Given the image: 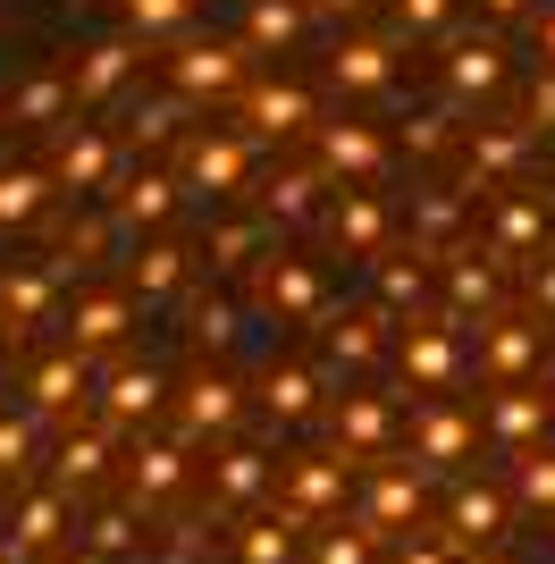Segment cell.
Segmentation results:
<instances>
[{"label":"cell","mask_w":555,"mask_h":564,"mask_svg":"<svg viewBox=\"0 0 555 564\" xmlns=\"http://www.w3.org/2000/svg\"><path fill=\"white\" fill-rule=\"evenodd\" d=\"M303 9H312V18H337V25H353L370 9V0H303Z\"/></svg>","instance_id":"cell-56"},{"label":"cell","mask_w":555,"mask_h":564,"mask_svg":"<svg viewBox=\"0 0 555 564\" xmlns=\"http://www.w3.org/2000/svg\"><path fill=\"white\" fill-rule=\"evenodd\" d=\"M328 85H337V94H379V85H395V43L388 34H346L337 59H328Z\"/></svg>","instance_id":"cell-27"},{"label":"cell","mask_w":555,"mask_h":564,"mask_svg":"<svg viewBox=\"0 0 555 564\" xmlns=\"http://www.w3.org/2000/svg\"><path fill=\"white\" fill-rule=\"evenodd\" d=\"M388 346H395V321H388L379 304L346 312V321H328V371H337V379H362Z\"/></svg>","instance_id":"cell-22"},{"label":"cell","mask_w":555,"mask_h":564,"mask_svg":"<svg viewBox=\"0 0 555 564\" xmlns=\"http://www.w3.org/2000/svg\"><path fill=\"white\" fill-rule=\"evenodd\" d=\"M0 118H9V127H34V135H51V127H59V118H76V101H68V76H59V68H43V76H25L18 94L0 101Z\"/></svg>","instance_id":"cell-33"},{"label":"cell","mask_w":555,"mask_h":564,"mask_svg":"<svg viewBox=\"0 0 555 564\" xmlns=\"http://www.w3.org/2000/svg\"><path fill=\"white\" fill-rule=\"evenodd\" d=\"M236 110H244V135L253 143L312 135V94L286 85V76H244V85H236Z\"/></svg>","instance_id":"cell-10"},{"label":"cell","mask_w":555,"mask_h":564,"mask_svg":"<svg viewBox=\"0 0 555 564\" xmlns=\"http://www.w3.org/2000/svg\"><path fill=\"white\" fill-rule=\"evenodd\" d=\"M497 295H505V270H488L480 253H446V321H455V329L471 321V312L488 321Z\"/></svg>","instance_id":"cell-30"},{"label":"cell","mask_w":555,"mask_h":564,"mask_svg":"<svg viewBox=\"0 0 555 564\" xmlns=\"http://www.w3.org/2000/svg\"><path fill=\"white\" fill-rule=\"evenodd\" d=\"M370 547H379V540H362V531H346V522H337V531H320V540H312V564H370Z\"/></svg>","instance_id":"cell-50"},{"label":"cell","mask_w":555,"mask_h":564,"mask_svg":"<svg viewBox=\"0 0 555 564\" xmlns=\"http://www.w3.org/2000/svg\"><path fill=\"white\" fill-rule=\"evenodd\" d=\"M328 438H337V455H346V464L388 455V447H395V404L379 397V388H346V397L328 404Z\"/></svg>","instance_id":"cell-15"},{"label":"cell","mask_w":555,"mask_h":564,"mask_svg":"<svg viewBox=\"0 0 555 564\" xmlns=\"http://www.w3.org/2000/svg\"><path fill=\"white\" fill-rule=\"evenodd\" d=\"M547 422H555V388H547Z\"/></svg>","instance_id":"cell-59"},{"label":"cell","mask_w":555,"mask_h":564,"mask_svg":"<svg viewBox=\"0 0 555 564\" xmlns=\"http://www.w3.org/2000/svg\"><path fill=\"white\" fill-rule=\"evenodd\" d=\"M404 152H413V161H446V152H463V118L455 110H421L413 127H404Z\"/></svg>","instance_id":"cell-44"},{"label":"cell","mask_w":555,"mask_h":564,"mask_svg":"<svg viewBox=\"0 0 555 564\" xmlns=\"http://www.w3.org/2000/svg\"><path fill=\"white\" fill-rule=\"evenodd\" d=\"M320 304H328V286H320L312 261L278 253V245L253 261V321H312Z\"/></svg>","instance_id":"cell-6"},{"label":"cell","mask_w":555,"mask_h":564,"mask_svg":"<svg viewBox=\"0 0 555 564\" xmlns=\"http://www.w3.org/2000/svg\"><path fill=\"white\" fill-rule=\"evenodd\" d=\"M161 404H168V371L161 362H118V371L101 379V422L110 430H143Z\"/></svg>","instance_id":"cell-20"},{"label":"cell","mask_w":555,"mask_h":564,"mask_svg":"<svg viewBox=\"0 0 555 564\" xmlns=\"http://www.w3.org/2000/svg\"><path fill=\"white\" fill-rule=\"evenodd\" d=\"M303 25H312L303 0H244V34H236V43L253 51V59H261V51H295Z\"/></svg>","instance_id":"cell-34"},{"label":"cell","mask_w":555,"mask_h":564,"mask_svg":"<svg viewBox=\"0 0 555 564\" xmlns=\"http://www.w3.org/2000/svg\"><path fill=\"white\" fill-rule=\"evenodd\" d=\"M463 0H395V43H413V34H438V25H455Z\"/></svg>","instance_id":"cell-49"},{"label":"cell","mask_w":555,"mask_h":564,"mask_svg":"<svg viewBox=\"0 0 555 564\" xmlns=\"http://www.w3.org/2000/svg\"><path fill=\"white\" fill-rule=\"evenodd\" d=\"M312 169H320L328 186L337 177H379L388 169V135L362 127V118H312Z\"/></svg>","instance_id":"cell-11"},{"label":"cell","mask_w":555,"mask_h":564,"mask_svg":"<svg viewBox=\"0 0 555 564\" xmlns=\"http://www.w3.org/2000/svg\"><path fill=\"white\" fill-rule=\"evenodd\" d=\"M168 397H177V438H185V447L228 438V430L244 422V379H236V371H210V362L194 379H177Z\"/></svg>","instance_id":"cell-4"},{"label":"cell","mask_w":555,"mask_h":564,"mask_svg":"<svg viewBox=\"0 0 555 564\" xmlns=\"http://www.w3.org/2000/svg\"><path fill=\"white\" fill-rule=\"evenodd\" d=\"M531 43L547 51V68H555V0H538V9H531Z\"/></svg>","instance_id":"cell-55"},{"label":"cell","mask_w":555,"mask_h":564,"mask_svg":"<svg viewBox=\"0 0 555 564\" xmlns=\"http://www.w3.org/2000/svg\"><path fill=\"white\" fill-rule=\"evenodd\" d=\"M388 354H395V371H404V388H429V397L471 371V337H463L446 312L438 321H404V337H395Z\"/></svg>","instance_id":"cell-1"},{"label":"cell","mask_w":555,"mask_h":564,"mask_svg":"<svg viewBox=\"0 0 555 564\" xmlns=\"http://www.w3.org/2000/svg\"><path fill=\"white\" fill-rule=\"evenodd\" d=\"M85 397H92V362H85L76 346L43 354V362H34V379H25V413H34V422H68Z\"/></svg>","instance_id":"cell-18"},{"label":"cell","mask_w":555,"mask_h":564,"mask_svg":"<svg viewBox=\"0 0 555 564\" xmlns=\"http://www.w3.org/2000/svg\"><path fill=\"white\" fill-rule=\"evenodd\" d=\"M270 497H278V514L295 522V531L346 514V455H286L278 480H270Z\"/></svg>","instance_id":"cell-2"},{"label":"cell","mask_w":555,"mask_h":564,"mask_svg":"<svg viewBox=\"0 0 555 564\" xmlns=\"http://www.w3.org/2000/svg\"><path fill=\"white\" fill-rule=\"evenodd\" d=\"M455 228H463V186H429L421 194V253H446Z\"/></svg>","instance_id":"cell-45"},{"label":"cell","mask_w":555,"mask_h":564,"mask_svg":"<svg viewBox=\"0 0 555 564\" xmlns=\"http://www.w3.org/2000/svg\"><path fill=\"white\" fill-rule=\"evenodd\" d=\"M135 68H143V43H135V34H101V43H85L59 76H68V101H76V110H101V101H118L127 85H135Z\"/></svg>","instance_id":"cell-7"},{"label":"cell","mask_w":555,"mask_h":564,"mask_svg":"<svg viewBox=\"0 0 555 564\" xmlns=\"http://www.w3.org/2000/svg\"><path fill=\"white\" fill-rule=\"evenodd\" d=\"M513 506L538 514V522H555V447H547V438L513 455Z\"/></svg>","instance_id":"cell-39"},{"label":"cell","mask_w":555,"mask_h":564,"mask_svg":"<svg viewBox=\"0 0 555 564\" xmlns=\"http://www.w3.org/2000/svg\"><path fill=\"white\" fill-rule=\"evenodd\" d=\"M531 9L538 0H480V25L488 34H513V25H531Z\"/></svg>","instance_id":"cell-53"},{"label":"cell","mask_w":555,"mask_h":564,"mask_svg":"<svg viewBox=\"0 0 555 564\" xmlns=\"http://www.w3.org/2000/svg\"><path fill=\"white\" fill-rule=\"evenodd\" d=\"M471 564H522V556H497V547H480V556H471Z\"/></svg>","instance_id":"cell-57"},{"label":"cell","mask_w":555,"mask_h":564,"mask_svg":"<svg viewBox=\"0 0 555 564\" xmlns=\"http://www.w3.org/2000/svg\"><path fill=\"white\" fill-rule=\"evenodd\" d=\"M505 34H463L455 51L438 59V85H446V101H488V94H505Z\"/></svg>","instance_id":"cell-16"},{"label":"cell","mask_w":555,"mask_h":564,"mask_svg":"<svg viewBox=\"0 0 555 564\" xmlns=\"http://www.w3.org/2000/svg\"><path fill=\"white\" fill-rule=\"evenodd\" d=\"M135 514L143 506H101V514L85 522V564H118L127 547H135Z\"/></svg>","instance_id":"cell-42"},{"label":"cell","mask_w":555,"mask_h":564,"mask_svg":"<svg viewBox=\"0 0 555 564\" xmlns=\"http://www.w3.org/2000/svg\"><path fill=\"white\" fill-rule=\"evenodd\" d=\"M194 337H203V354H228L236 337H244V304H228V295H210V304L194 312Z\"/></svg>","instance_id":"cell-47"},{"label":"cell","mask_w":555,"mask_h":564,"mask_svg":"<svg viewBox=\"0 0 555 564\" xmlns=\"http://www.w3.org/2000/svg\"><path fill=\"white\" fill-rule=\"evenodd\" d=\"M236 564H295V522H244L236 531Z\"/></svg>","instance_id":"cell-43"},{"label":"cell","mask_w":555,"mask_h":564,"mask_svg":"<svg viewBox=\"0 0 555 564\" xmlns=\"http://www.w3.org/2000/svg\"><path fill=\"white\" fill-rule=\"evenodd\" d=\"M538 143H555V68H538L531 76V118H522Z\"/></svg>","instance_id":"cell-51"},{"label":"cell","mask_w":555,"mask_h":564,"mask_svg":"<svg viewBox=\"0 0 555 564\" xmlns=\"http://www.w3.org/2000/svg\"><path fill=\"white\" fill-rule=\"evenodd\" d=\"M51 194H68V203H85V194L110 186V135L101 127H76V118H59L51 127V161H43Z\"/></svg>","instance_id":"cell-9"},{"label":"cell","mask_w":555,"mask_h":564,"mask_svg":"<svg viewBox=\"0 0 555 564\" xmlns=\"http://www.w3.org/2000/svg\"><path fill=\"white\" fill-rule=\"evenodd\" d=\"M261 253H270V219H219L210 228V261L219 270H253Z\"/></svg>","instance_id":"cell-41"},{"label":"cell","mask_w":555,"mask_h":564,"mask_svg":"<svg viewBox=\"0 0 555 564\" xmlns=\"http://www.w3.org/2000/svg\"><path fill=\"white\" fill-rule=\"evenodd\" d=\"M244 169H253V135H185V152H177V186L219 203V194L244 186Z\"/></svg>","instance_id":"cell-14"},{"label":"cell","mask_w":555,"mask_h":564,"mask_svg":"<svg viewBox=\"0 0 555 564\" xmlns=\"http://www.w3.org/2000/svg\"><path fill=\"white\" fill-rule=\"evenodd\" d=\"M253 212L270 219V228H312V219L328 212V177L312 161H295V169H278L270 186L253 194Z\"/></svg>","instance_id":"cell-21"},{"label":"cell","mask_w":555,"mask_h":564,"mask_svg":"<svg viewBox=\"0 0 555 564\" xmlns=\"http://www.w3.org/2000/svg\"><path fill=\"white\" fill-rule=\"evenodd\" d=\"M505 531H513V497L497 489V480H471V471H463L455 497H446L438 540L455 547V556H480V547H505Z\"/></svg>","instance_id":"cell-3"},{"label":"cell","mask_w":555,"mask_h":564,"mask_svg":"<svg viewBox=\"0 0 555 564\" xmlns=\"http://www.w3.org/2000/svg\"><path fill=\"white\" fill-rule=\"evenodd\" d=\"M59 194H51L43 161H18V169H0V228H34V219L51 212Z\"/></svg>","instance_id":"cell-37"},{"label":"cell","mask_w":555,"mask_h":564,"mask_svg":"<svg viewBox=\"0 0 555 564\" xmlns=\"http://www.w3.org/2000/svg\"><path fill=\"white\" fill-rule=\"evenodd\" d=\"M320 219H328V236H337V253H353V261H370L388 245V228H395V212L379 194H346V203H328Z\"/></svg>","instance_id":"cell-29"},{"label":"cell","mask_w":555,"mask_h":564,"mask_svg":"<svg viewBox=\"0 0 555 564\" xmlns=\"http://www.w3.org/2000/svg\"><path fill=\"white\" fill-rule=\"evenodd\" d=\"M127 329H135V295H118V286H92V295H76V312H68V346H76V354L118 346Z\"/></svg>","instance_id":"cell-28"},{"label":"cell","mask_w":555,"mask_h":564,"mask_svg":"<svg viewBox=\"0 0 555 564\" xmlns=\"http://www.w3.org/2000/svg\"><path fill=\"white\" fill-rule=\"evenodd\" d=\"M261 413H270L278 430L320 422V379L303 371V362H270V371H261Z\"/></svg>","instance_id":"cell-32"},{"label":"cell","mask_w":555,"mask_h":564,"mask_svg":"<svg viewBox=\"0 0 555 564\" xmlns=\"http://www.w3.org/2000/svg\"><path fill=\"white\" fill-rule=\"evenodd\" d=\"M538 236H547V194L513 186L505 203H497V219H488V261H531Z\"/></svg>","instance_id":"cell-25"},{"label":"cell","mask_w":555,"mask_h":564,"mask_svg":"<svg viewBox=\"0 0 555 564\" xmlns=\"http://www.w3.org/2000/svg\"><path fill=\"white\" fill-rule=\"evenodd\" d=\"M270 480H278V464L261 447H219L210 455V497H219V506H261Z\"/></svg>","instance_id":"cell-31"},{"label":"cell","mask_w":555,"mask_h":564,"mask_svg":"<svg viewBox=\"0 0 555 564\" xmlns=\"http://www.w3.org/2000/svg\"><path fill=\"white\" fill-rule=\"evenodd\" d=\"M177 489H194L185 438H135V455H127V506H161Z\"/></svg>","instance_id":"cell-19"},{"label":"cell","mask_w":555,"mask_h":564,"mask_svg":"<svg viewBox=\"0 0 555 564\" xmlns=\"http://www.w3.org/2000/svg\"><path fill=\"white\" fill-rule=\"evenodd\" d=\"M177 212H185L177 169H143V177H127V186L110 194V228H118V236H161Z\"/></svg>","instance_id":"cell-17"},{"label":"cell","mask_w":555,"mask_h":564,"mask_svg":"<svg viewBox=\"0 0 555 564\" xmlns=\"http://www.w3.org/2000/svg\"><path fill=\"white\" fill-rule=\"evenodd\" d=\"M51 464H59V471H51V489H68V497H76V489H92V480L110 471V422H101V430H68Z\"/></svg>","instance_id":"cell-36"},{"label":"cell","mask_w":555,"mask_h":564,"mask_svg":"<svg viewBox=\"0 0 555 564\" xmlns=\"http://www.w3.org/2000/svg\"><path fill=\"white\" fill-rule=\"evenodd\" d=\"M488 438H497V447H505V464H513V455H522V447H538V438H547V397H531V388H497V404H488Z\"/></svg>","instance_id":"cell-26"},{"label":"cell","mask_w":555,"mask_h":564,"mask_svg":"<svg viewBox=\"0 0 555 564\" xmlns=\"http://www.w3.org/2000/svg\"><path fill=\"white\" fill-rule=\"evenodd\" d=\"M421 514H429V489H421V471H370L353 531H362V540H404V531H421Z\"/></svg>","instance_id":"cell-13"},{"label":"cell","mask_w":555,"mask_h":564,"mask_svg":"<svg viewBox=\"0 0 555 564\" xmlns=\"http://www.w3.org/2000/svg\"><path fill=\"white\" fill-rule=\"evenodd\" d=\"M531 312L555 321V253H531Z\"/></svg>","instance_id":"cell-54"},{"label":"cell","mask_w":555,"mask_h":564,"mask_svg":"<svg viewBox=\"0 0 555 564\" xmlns=\"http://www.w3.org/2000/svg\"><path fill=\"white\" fill-rule=\"evenodd\" d=\"M253 76V51L236 43V34H210V43H185L177 59H168V94L177 101H219V94H236Z\"/></svg>","instance_id":"cell-5"},{"label":"cell","mask_w":555,"mask_h":564,"mask_svg":"<svg viewBox=\"0 0 555 564\" xmlns=\"http://www.w3.org/2000/svg\"><path fill=\"white\" fill-rule=\"evenodd\" d=\"M9 346H18V329H0V354H9Z\"/></svg>","instance_id":"cell-58"},{"label":"cell","mask_w":555,"mask_h":564,"mask_svg":"<svg viewBox=\"0 0 555 564\" xmlns=\"http://www.w3.org/2000/svg\"><path fill=\"white\" fill-rule=\"evenodd\" d=\"M194 9H203V0H118V34H135V43H152V34H185Z\"/></svg>","instance_id":"cell-40"},{"label":"cell","mask_w":555,"mask_h":564,"mask_svg":"<svg viewBox=\"0 0 555 564\" xmlns=\"http://www.w3.org/2000/svg\"><path fill=\"white\" fill-rule=\"evenodd\" d=\"M421 261H429V253H388L379 270H370V286H379V312H388L395 329H404V321L421 312V295H429V270H421Z\"/></svg>","instance_id":"cell-35"},{"label":"cell","mask_w":555,"mask_h":564,"mask_svg":"<svg viewBox=\"0 0 555 564\" xmlns=\"http://www.w3.org/2000/svg\"><path fill=\"white\" fill-rule=\"evenodd\" d=\"M185 127V101L177 94H161V101H135V152H161L168 135Z\"/></svg>","instance_id":"cell-48"},{"label":"cell","mask_w":555,"mask_h":564,"mask_svg":"<svg viewBox=\"0 0 555 564\" xmlns=\"http://www.w3.org/2000/svg\"><path fill=\"white\" fill-rule=\"evenodd\" d=\"M51 295H59V270H34V261H25V270H9V279H0V329H25V321H43Z\"/></svg>","instance_id":"cell-38"},{"label":"cell","mask_w":555,"mask_h":564,"mask_svg":"<svg viewBox=\"0 0 555 564\" xmlns=\"http://www.w3.org/2000/svg\"><path fill=\"white\" fill-rule=\"evenodd\" d=\"M0 564H18V556H9V547H0Z\"/></svg>","instance_id":"cell-60"},{"label":"cell","mask_w":555,"mask_h":564,"mask_svg":"<svg viewBox=\"0 0 555 564\" xmlns=\"http://www.w3.org/2000/svg\"><path fill=\"white\" fill-rule=\"evenodd\" d=\"M34 413H0V480H25L34 471Z\"/></svg>","instance_id":"cell-46"},{"label":"cell","mask_w":555,"mask_h":564,"mask_svg":"<svg viewBox=\"0 0 555 564\" xmlns=\"http://www.w3.org/2000/svg\"><path fill=\"white\" fill-rule=\"evenodd\" d=\"M68 540V489H25L18 497V522H9V556H59Z\"/></svg>","instance_id":"cell-23"},{"label":"cell","mask_w":555,"mask_h":564,"mask_svg":"<svg viewBox=\"0 0 555 564\" xmlns=\"http://www.w3.org/2000/svg\"><path fill=\"white\" fill-rule=\"evenodd\" d=\"M538 354H547L538 321H522V312H488V321H480V346H471V362H480L497 388H522V379L538 371Z\"/></svg>","instance_id":"cell-12"},{"label":"cell","mask_w":555,"mask_h":564,"mask_svg":"<svg viewBox=\"0 0 555 564\" xmlns=\"http://www.w3.org/2000/svg\"><path fill=\"white\" fill-rule=\"evenodd\" d=\"M185 270H194V253H185L177 236H143V245H127V295H143V304L177 295Z\"/></svg>","instance_id":"cell-24"},{"label":"cell","mask_w":555,"mask_h":564,"mask_svg":"<svg viewBox=\"0 0 555 564\" xmlns=\"http://www.w3.org/2000/svg\"><path fill=\"white\" fill-rule=\"evenodd\" d=\"M471 455H480V413L455 404V397H429L413 413V464L421 471H463Z\"/></svg>","instance_id":"cell-8"},{"label":"cell","mask_w":555,"mask_h":564,"mask_svg":"<svg viewBox=\"0 0 555 564\" xmlns=\"http://www.w3.org/2000/svg\"><path fill=\"white\" fill-rule=\"evenodd\" d=\"M395 564H463V556L446 540H429V531H404V540H395Z\"/></svg>","instance_id":"cell-52"}]
</instances>
